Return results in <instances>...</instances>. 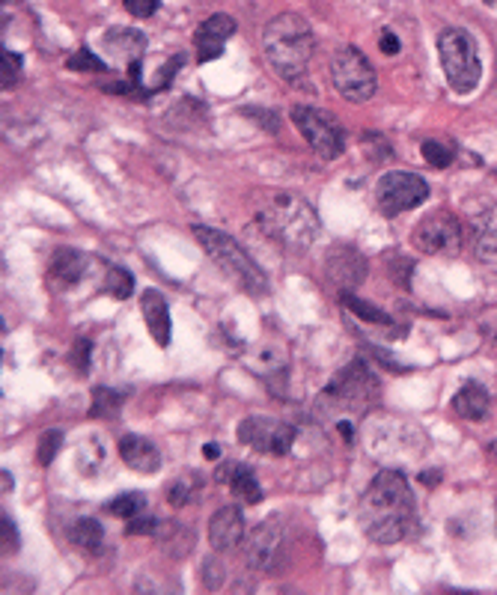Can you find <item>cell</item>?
<instances>
[{
    "mask_svg": "<svg viewBox=\"0 0 497 595\" xmlns=\"http://www.w3.org/2000/svg\"><path fill=\"white\" fill-rule=\"evenodd\" d=\"M364 533L378 545L402 542L414 527V494L399 471H381L361 497Z\"/></svg>",
    "mask_w": 497,
    "mask_h": 595,
    "instance_id": "obj_1",
    "label": "cell"
},
{
    "mask_svg": "<svg viewBox=\"0 0 497 595\" xmlns=\"http://www.w3.org/2000/svg\"><path fill=\"white\" fill-rule=\"evenodd\" d=\"M262 51L268 66L283 81H298L307 72L316 51L313 27L298 12H280L262 30Z\"/></svg>",
    "mask_w": 497,
    "mask_h": 595,
    "instance_id": "obj_2",
    "label": "cell"
},
{
    "mask_svg": "<svg viewBox=\"0 0 497 595\" xmlns=\"http://www.w3.org/2000/svg\"><path fill=\"white\" fill-rule=\"evenodd\" d=\"M259 224L265 227V233H271L292 250H307L319 233L316 212L301 197L280 194V191L268 197L265 209H259Z\"/></svg>",
    "mask_w": 497,
    "mask_h": 595,
    "instance_id": "obj_3",
    "label": "cell"
},
{
    "mask_svg": "<svg viewBox=\"0 0 497 595\" xmlns=\"http://www.w3.org/2000/svg\"><path fill=\"white\" fill-rule=\"evenodd\" d=\"M441 69L456 96H471L483 81V60L477 39L462 27H447L438 39Z\"/></svg>",
    "mask_w": 497,
    "mask_h": 595,
    "instance_id": "obj_4",
    "label": "cell"
},
{
    "mask_svg": "<svg viewBox=\"0 0 497 595\" xmlns=\"http://www.w3.org/2000/svg\"><path fill=\"white\" fill-rule=\"evenodd\" d=\"M194 236L203 244V250L218 262L221 271H227L245 292L250 295H265L268 292V277L265 271L250 259V253L233 236L212 230V227H194Z\"/></svg>",
    "mask_w": 497,
    "mask_h": 595,
    "instance_id": "obj_5",
    "label": "cell"
},
{
    "mask_svg": "<svg viewBox=\"0 0 497 595\" xmlns=\"http://www.w3.org/2000/svg\"><path fill=\"white\" fill-rule=\"evenodd\" d=\"M331 84L346 102L364 105L375 96L378 81H375V69L367 60V54L358 51L355 45H343L331 57Z\"/></svg>",
    "mask_w": 497,
    "mask_h": 595,
    "instance_id": "obj_6",
    "label": "cell"
},
{
    "mask_svg": "<svg viewBox=\"0 0 497 595\" xmlns=\"http://www.w3.org/2000/svg\"><path fill=\"white\" fill-rule=\"evenodd\" d=\"M378 396V384H375V375L367 369L364 360H355L349 363L334 381L331 387L325 390V402H331L334 408L340 411H349V414H364L370 408V402H375Z\"/></svg>",
    "mask_w": 497,
    "mask_h": 595,
    "instance_id": "obj_7",
    "label": "cell"
},
{
    "mask_svg": "<svg viewBox=\"0 0 497 595\" xmlns=\"http://www.w3.org/2000/svg\"><path fill=\"white\" fill-rule=\"evenodd\" d=\"M426 197H429V185L417 173L390 170L375 185V203H378L381 215H387V218L417 209L420 203H426Z\"/></svg>",
    "mask_w": 497,
    "mask_h": 595,
    "instance_id": "obj_8",
    "label": "cell"
},
{
    "mask_svg": "<svg viewBox=\"0 0 497 595\" xmlns=\"http://www.w3.org/2000/svg\"><path fill=\"white\" fill-rule=\"evenodd\" d=\"M292 122L295 128L304 134V140L310 143V149L325 158V161H334L343 155L346 149V134L343 128L334 122V117L328 111H319V108H307V105H295L292 108Z\"/></svg>",
    "mask_w": 497,
    "mask_h": 595,
    "instance_id": "obj_9",
    "label": "cell"
},
{
    "mask_svg": "<svg viewBox=\"0 0 497 595\" xmlns=\"http://www.w3.org/2000/svg\"><path fill=\"white\" fill-rule=\"evenodd\" d=\"M239 444H245L248 450L262 456H286L295 444V426L277 417L253 414L239 423Z\"/></svg>",
    "mask_w": 497,
    "mask_h": 595,
    "instance_id": "obj_10",
    "label": "cell"
},
{
    "mask_svg": "<svg viewBox=\"0 0 497 595\" xmlns=\"http://www.w3.org/2000/svg\"><path fill=\"white\" fill-rule=\"evenodd\" d=\"M462 241H465L462 224L450 212L426 215L411 233V244L426 256H456L462 250Z\"/></svg>",
    "mask_w": 497,
    "mask_h": 595,
    "instance_id": "obj_11",
    "label": "cell"
},
{
    "mask_svg": "<svg viewBox=\"0 0 497 595\" xmlns=\"http://www.w3.org/2000/svg\"><path fill=\"white\" fill-rule=\"evenodd\" d=\"M280 545H283V533H280L277 521H262L250 533L248 545H245V560H248L250 569H256V572L274 569L277 554H280Z\"/></svg>",
    "mask_w": 497,
    "mask_h": 595,
    "instance_id": "obj_12",
    "label": "cell"
},
{
    "mask_svg": "<svg viewBox=\"0 0 497 595\" xmlns=\"http://www.w3.org/2000/svg\"><path fill=\"white\" fill-rule=\"evenodd\" d=\"M236 33V21L230 15H209L197 33H194V48H197V63H209L224 54V42Z\"/></svg>",
    "mask_w": 497,
    "mask_h": 595,
    "instance_id": "obj_13",
    "label": "cell"
},
{
    "mask_svg": "<svg viewBox=\"0 0 497 595\" xmlns=\"http://www.w3.org/2000/svg\"><path fill=\"white\" fill-rule=\"evenodd\" d=\"M245 515L239 506H221L209 521V542L215 551H233L245 542Z\"/></svg>",
    "mask_w": 497,
    "mask_h": 595,
    "instance_id": "obj_14",
    "label": "cell"
},
{
    "mask_svg": "<svg viewBox=\"0 0 497 595\" xmlns=\"http://www.w3.org/2000/svg\"><path fill=\"white\" fill-rule=\"evenodd\" d=\"M325 262H328V277L340 286V292H352L367 277V259L352 247H331Z\"/></svg>",
    "mask_w": 497,
    "mask_h": 595,
    "instance_id": "obj_15",
    "label": "cell"
},
{
    "mask_svg": "<svg viewBox=\"0 0 497 595\" xmlns=\"http://www.w3.org/2000/svg\"><path fill=\"white\" fill-rule=\"evenodd\" d=\"M140 307H143V319H146V328L152 334V340L167 349L170 346V307H167V298L158 292V289H146L143 298H140Z\"/></svg>",
    "mask_w": 497,
    "mask_h": 595,
    "instance_id": "obj_16",
    "label": "cell"
},
{
    "mask_svg": "<svg viewBox=\"0 0 497 595\" xmlns=\"http://www.w3.org/2000/svg\"><path fill=\"white\" fill-rule=\"evenodd\" d=\"M120 459L137 474H155L161 468V453L152 441L140 435H125L120 438Z\"/></svg>",
    "mask_w": 497,
    "mask_h": 595,
    "instance_id": "obj_17",
    "label": "cell"
},
{
    "mask_svg": "<svg viewBox=\"0 0 497 595\" xmlns=\"http://www.w3.org/2000/svg\"><path fill=\"white\" fill-rule=\"evenodd\" d=\"M87 256L84 253H78V250H72V247H60L54 256H51V280L57 283V286H72V283H78L81 277H84V271H87Z\"/></svg>",
    "mask_w": 497,
    "mask_h": 595,
    "instance_id": "obj_18",
    "label": "cell"
},
{
    "mask_svg": "<svg viewBox=\"0 0 497 595\" xmlns=\"http://www.w3.org/2000/svg\"><path fill=\"white\" fill-rule=\"evenodd\" d=\"M453 411L462 417V420H483L489 414V393L483 384L477 381H468L456 396H453Z\"/></svg>",
    "mask_w": 497,
    "mask_h": 595,
    "instance_id": "obj_19",
    "label": "cell"
},
{
    "mask_svg": "<svg viewBox=\"0 0 497 595\" xmlns=\"http://www.w3.org/2000/svg\"><path fill=\"white\" fill-rule=\"evenodd\" d=\"M218 479H224V482L230 485V491H233L239 500H245V503H259V500H262V488H259L253 471L245 468V465H227L224 474L218 471Z\"/></svg>",
    "mask_w": 497,
    "mask_h": 595,
    "instance_id": "obj_20",
    "label": "cell"
},
{
    "mask_svg": "<svg viewBox=\"0 0 497 595\" xmlns=\"http://www.w3.org/2000/svg\"><path fill=\"white\" fill-rule=\"evenodd\" d=\"M105 45H108V51L114 54V57H120L125 60L128 66L131 63H137V57L143 54V48H146V36L143 33H137V30H111L108 36H105Z\"/></svg>",
    "mask_w": 497,
    "mask_h": 595,
    "instance_id": "obj_21",
    "label": "cell"
},
{
    "mask_svg": "<svg viewBox=\"0 0 497 595\" xmlns=\"http://www.w3.org/2000/svg\"><path fill=\"white\" fill-rule=\"evenodd\" d=\"M474 253L483 262H497V206L477 218L474 230Z\"/></svg>",
    "mask_w": 497,
    "mask_h": 595,
    "instance_id": "obj_22",
    "label": "cell"
},
{
    "mask_svg": "<svg viewBox=\"0 0 497 595\" xmlns=\"http://www.w3.org/2000/svg\"><path fill=\"white\" fill-rule=\"evenodd\" d=\"M72 542L78 548H84L87 554L99 557L105 551V530H102V524L96 518H81L72 527Z\"/></svg>",
    "mask_w": 497,
    "mask_h": 595,
    "instance_id": "obj_23",
    "label": "cell"
},
{
    "mask_svg": "<svg viewBox=\"0 0 497 595\" xmlns=\"http://www.w3.org/2000/svg\"><path fill=\"white\" fill-rule=\"evenodd\" d=\"M340 301H343L358 319H364V322H370V325H390V316H387V313H381L370 301H361V298L352 295V292H340Z\"/></svg>",
    "mask_w": 497,
    "mask_h": 595,
    "instance_id": "obj_24",
    "label": "cell"
},
{
    "mask_svg": "<svg viewBox=\"0 0 497 595\" xmlns=\"http://www.w3.org/2000/svg\"><path fill=\"white\" fill-rule=\"evenodd\" d=\"M120 405H123V396L111 387H96L93 390V408H90V417H117L120 414Z\"/></svg>",
    "mask_w": 497,
    "mask_h": 595,
    "instance_id": "obj_25",
    "label": "cell"
},
{
    "mask_svg": "<svg viewBox=\"0 0 497 595\" xmlns=\"http://www.w3.org/2000/svg\"><path fill=\"white\" fill-rule=\"evenodd\" d=\"M143 509H146V497L140 491H128V494H120L108 503V512L117 515V518H125V521L137 518Z\"/></svg>",
    "mask_w": 497,
    "mask_h": 595,
    "instance_id": "obj_26",
    "label": "cell"
},
{
    "mask_svg": "<svg viewBox=\"0 0 497 595\" xmlns=\"http://www.w3.org/2000/svg\"><path fill=\"white\" fill-rule=\"evenodd\" d=\"M423 158H426L432 167L444 170V167H450V164H453L456 149H453L450 143H444V140H426V143H423Z\"/></svg>",
    "mask_w": 497,
    "mask_h": 595,
    "instance_id": "obj_27",
    "label": "cell"
},
{
    "mask_svg": "<svg viewBox=\"0 0 497 595\" xmlns=\"http://www.w3.org/2000/svg\"><path fill=\"white\" fill-rule=\"evenodd\" d=\"M60 444H63V432L60 429H48L42 438H39V447H36V459H39V465L42 468H48L51 462H54V456L60 453Z\"/></svg>",
    "mask_w": 497,
    "mask_h": 595,
    "instance_id": "obj_28",
    "label": "cell"
},
{
    "mask_svg": "<svg viewBox=\"0 0 497 595\" xmlns=\"http://www.w3.org/2000/svg\"><path fill=\"white\" fill-rule=\"evenodd\" d=\"M105 286H108V292H111L114 298H120V301H123V298H128V295L134 292V277H131L125 268L114 265V268L108 271V283H105Z\"/></svg>",
    "mask_w": 497,
    "mask_h": 595,
    "instance_id": "obj_29",
    "label": "cell"
},
{
    "mask_svg": "<svg viewBox=\"0 0 497 595\" xmlns=\"http://www.w3.org/2000/svg\"><path fill=\"white\" fill-rule=\"evenodd\" d=\"M72 72H105V60L102 57H96L90 48H78V54L75 57H69V63H66Z\"/></svg>",
    "mask_w": 497,
    "mask_h": 595,
    "instance_id": "obj_30",
    "label": "cell"
},
{
    "mask_svg": "<svg viewBox=\"0 0 497 595\" xmlns=\"http://www.w3.org/2000/svg\"><path fill=\"white\" fill-rule=\"evenodd\" d=\"M0 69H3V87H12V84L18 81V72H21V57L3 48V54H0Z\"/></svg>",
    "mask_w": 497,
    "mask_h": 595,
    "instance_id": "obj_31",
    "label": "cell"
},
{
    "mask_svg": "<svg viewBox=\"0 0 497 595\" xmlns=\"http://www.w3.org/2000/svg\"><path fill=\"white\" fill-rule=\"evenodd\" d=\"M123 6L134 18H149L161 6V0H123Z\"/></svg>",
    "mask_w": 497,
    "mask_h": 595,
    "instance_id": "obj_32",
    "label": "cell"
},
{
    "mask_svg": "<svg viewBox=\"0 0 497 595\" xmlns=\"http://www.w3.org/2000/svg\"><path fill=\"white\" fill-rule=\"evenodd\" d=\"M0 524H3V527H0V533H3V551L15 554V551H18V533H15V521L3 515V521H0Z\"/></svg>",
    "mask_w": 497,
    "mask_h": 595,
    "instance_id": "obj_33",
    "label": "cell"
},
{
    "mask_svg": "<svg viewBox=\"0 0 497 595\" xmlns=\"http://www.w3.org/2000/svg\"><path fill=\"white\" fill-rule=\"evenodd\" d=\"M155 524L158 521H152V518L149 521L146 518H131L128 521V533H155Z\"/></svg>",
    "mask_w": 497,
    "mask_h": 595,
    "instance_id": "obj_34",
    "label": "cell"
},
{
    "mask_svg": "<svg viewBox=\"0 0 497 595\" xmlns=\"http://www.w3.org/2000/svg\"><path fill=\"white\" fill-rule=\"evenodd\" d=\"M381 51L384 54H399V39L393 33H381Z\"/></svg>",
    "mask_w": 497,
    "mask_h": 595,
    "instance_id": "obj_35",
    "label": "cell"
},
{
    "mask_svg": "<svg viewBox=\"0 0 497 595\" xmlns=\"http://www.w3.org/2000/svg\"><path fill=\"white\" fill-rule=\"evenodd\" d=\"M218 456H221V450L215 444H206V459H218Z\"/></svg>",
    "mask_w": 497,
    "mask_h": 595,
    "instance_id": "obj_36",
    "label": "cell"
},
{
    "mask_svg": "<svg viewBox=\"0 0 497 595\" xmlns=\"http://www.w3.org/2000/svg\"><path fill=\"white\" fill-rule=\"evenodd\" d=\"M492 453H495V459H497V441H495V447H492Z\"/></svg>",
    "mask_w": 497,
    "mask_h": 595,
    "instance_id": "obj_37",
    "label": "cell"
},
{
    "mask_svg": "<svg viewBox=\"0 0 497 595\" xmlns=\"http://www.w3.org/2000/svg\"><path fill=\"white\" fill-rule=\"evenodd\" d=\"M486 3H497V0H486Z\"/></svg>",
    "mask_w": 497,
    "mask_h": 595,
    "instance_id": "obj_38",
    "label": "cell"
},
{
    "mask_svg": "<svg viewBox=\"0 0 497 595\" xmlns=\"http://www.w3.org/2000/svg\"><path fill=\"white\" fill-rule=\"evenodd\" d=\"M3 3H6V0H3Z\"/></svg>",
    "mask_w": 497,
    "mask_h": 595,
    "instance_id": "obj_39",
    "label": "cell"
}]
</instances>
